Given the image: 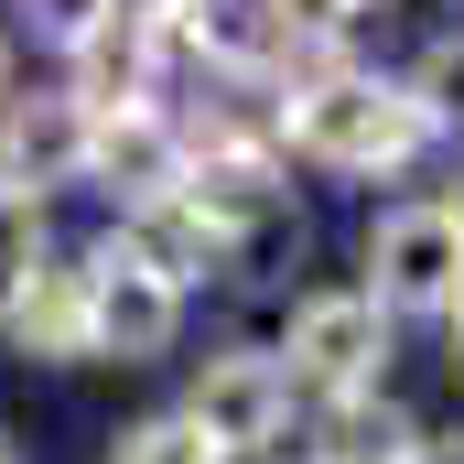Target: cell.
<instances>
[{"label": "cell", "instance_id": "6da1fadb", "mask_svg": "<svg viewBox=\"0 0 464 464\" xmlns=\"http://www.w3.org/2000/svg\"><path fill=\"white\" fill-rule=\"evenodd\" d=\"M281 130H292V151L303 162H324V173H389V162H411L432 130L411 109V87H378V76H303L292 98H281Z\"/></svg>", "mask_w": 464, "mask_h": 464}, {"label": "cell", "instance_id": "7a4b0ae2", "mask_svg": "<svg viewBox=\"0 0 464 464\" xmlns=\"http://www.w3.org/2000/svg\"><path fill=\"white\" fill-rule=\"evenodd\" d=\"M367 303L378 314H454L464 303V237L443 227V206H389L367 227Z\"/></svg>", "mask_w": 464, "mask_h": 464}, {"label": "cell", "instance_id": "3957f363", "mask_svg": "<svg viewBox=\"0 0 464 464\" xmlns=\"http://www.w3.org/2000/svg\"><path fill=\"white\" fill-rule=\"evenodd\" d=\"M173 324H184V292L151 270V259H130V248H98L87 259V356H119V367H140V356L173 346Z\"/></svg>", "mask_w": 464, "mask_h": 464}, {"label": "cell", "instance_id": "277c9868", "mask_svg": "<svg viewBox=\"0 0 464 464\" xmlns=\"http://www.w3.org/2000/svg\"><path fill=\"white\" fill-rule=\"evenodd\" d=\"M378 367H389V314H378L367 292H314V303L292 314V378H314V389H335V400H367Z\"/></svg>", "mask_w": 464, "mask_h": 464}, {"label": "cell", "instance_id": "5b68a950", "mask_svg": "<svg viewBox=\"0 0 464 464\" xmlns=\"http://www.w3.org/2000/svg\"><path fill=\"white\" fill-rule=\"evenodd\" d=\"M184 421H195V432H206L217 454L281 443V421H292V378H281V356H259V346H237V356H206V378H195Z\"/></svg>", "mask_w": 464, "mask_h": 464}, {"label": "cell", "instance_id": "8992f818", "mask_svg": "<svg viewBox=\"0 0 464 464\" xmlns=\"http://www.w3.org/2000/svg\"><path fill=\"white\" fill-rule=\"evenodd\" d=\"M184 217L217 227V248L259 237L270 217H281V173H270V151H259V140H206V151H184Z\"/></svg>", "mask_w": 464, "mask_h": 464}, {"label": "cell", "instance_id": "52a82bcc", "mask_svg": "<svg viewBox=\"0 0 464 464\" xmlns=\"http://www.w3.org/2000/svg\"><path fill=\"white\" fill-rule=\"evenodd\" d=\"M54 184H87V109L76 98H11L0 109V195L44 206Z\"/></svg>", "mask_w": 464, "mask_h": 464}, {"label": "cell", "instance_id": "ba28073f", "mask_svg": "<svg viewBox=\"0 0 464 464\" xmlns=\"http://www.w3.org/2000/svg\"><path fill=\"white\" fill-rule=\"evenodd\" d=\"M87 173L119 195V217H151L184 195V140L162 130V109H119V119H87Z\"/></svg>", "mask_w": 464, "mask_h": 464}, {"label": "cell", "instance_id": "9c48e42d", "mask_svg": "<svg viewBox=\"0 0 464 464\" xmlns=\"http://www.w3.org/2000/svg\"><path fill=\"white\" fill-rule=\"evenodd\" d=\"M0 324L22 356H87V270H22Z\"/></svg>", "mask_w": 464, "mask_h": 464}, {"label": "cell", "instance_id": "30bf717a", "mask_svg": "<svg viewBox=\"0 0 464 464\" xmlns=\"http://www.w3.org/2000/svg\"><path fill=\"white\" fill-rule=\"evenodd\" d=\"M76 109L119 119V109H151V33L140 22H98L76 44Z\"/></svg>", "mask_w": 464, "mask_h": 464}, {"label": "cell", "instance_id": "8fae6325", "mask_svg": "<svg viewBox=\"0 0 464 464\" xmlns=\"http://www.w3.org/2000/svg\"><path fill=\"white\" fill-rule=\"evenodd\" d=\"M421 454V432H411V411H389V400H346L335 421H324V443L314 464H411Z\"/></svg>", "mask_w": 464, "mask_h": 464}, {"label": "cell", "instance_id": "7c38bea8", "mask_svg": "<svg viewBox=\"0 0 464 464\" xmlns=\"http://www.w3.org/2000/svg\"><path fill=\"white\" fill-rule=\"evenodd\" d=\"M119 248H130V259H151L173 292H184L195 270H217V259H227V248H217V227H195V217H184V195H173V206H151V217H130V237H119Z\"/></svg>", "mask_w": 464, "mask_h": 464}, {"label": "cell", "instance_id": "4fadbf2b", "mask_svg": "<svg viewBox=\"0 0 464 464\" xmlns=\"http://www.w3.org/2000/svg\"><path fill=\"white\" fill-rule=\"evenodd\" d=\"M411 109H421V130H464V33H443L411 65Z\"/></svg>", "mask_w": 464, "mask_h": 464}, {"label": "cell", "instance_id": "5bb4252c", "mask_svg": "<svg viewBox=\"0 0 464 464\" xmlns=\"http://www.w3.org/2000/svg\"><path fill=\"white\" fill-rule=\"evenodd\" d=\"M119 464H227V454H217V443H206L184 411H162V421H140V432L119 443Z\"/></svg>", "mask_w": 464, "mask_h": 464}, {"label": "cell", "instance_id": "9a60e30c", "mask_svg": "<svg viewBox=\"0 0 464 464\" xmlns=\"http://www.w3.org/2000/svg\"><path fill=\"white\" fill-rule=\"evenodd\" d=\"M22 11H33V33H44V44H65V54L109 22V0H22Z\"/></svg>", "mask_w": 464, "mask_h": 464}, {"label": "cell", "instance_id": "2e32d148", "mask_svg": "<svg viewBox=\"0 0 464 464\" xmlns=\"http://www.w3.org/2000/svg\"><path fill=\"white\" fill-rule=\"evenodd\" d=\"M195 0H109V22H140V33H173Z\"/></svg>", "mask_w": 464, "mask_h": 464}, {"label": "cell", "instance_id": "e0dca14e", "mask_svg": "<svg viewBox=\"0 0 464 464\" xmlns=\"http://www.w3.org/2000/svg\"><path fill=\"white\" fill-rule=\"evenodd\" d=\"M411 464H464V443H421V454H411Z\"/></svg>", "mask_w": 464, "mask_h": 464}, {"label": "cell", "instance_id": "ac0fdd59", "mask_svg": "<svg viewBox=\"0 0 464 464\" xmlns=\"http://www.w3.org/2000/svg\"><path fill=\"white\" fill-rule=\"evenodd\" d=\"M443 227H454V237H464V184H454V195H443Z\"/></svg>", "mask_w": 464, "mask_h": 464}, {"label": "cell", "instance_id": "d6986e66", "mask_svg": "<svg viewBox=\"0 0 464 464\" xmlns=\"http://www.w3.org/2000/svg\"><path fill=\"white\" fill-rule=\"evenodd\" d=\"M454 378H464V303H454Z\"/></svg>", "mask_w": 464, "mask_h": 464}, {"label": "cell", "instance_id": "ffe728a7", "mask_svg": "<svg viewBox=\"0 0 464 464\" xmlns=\"http://www.w3.org/2000/svg\"><path fill=\"white\" fill-rule=\"evenodd\" d=\"M0 464H22V443H11V432H0Z\"/></svg>", "mask_w": 464, "mask_h": 464}]
</instances>
